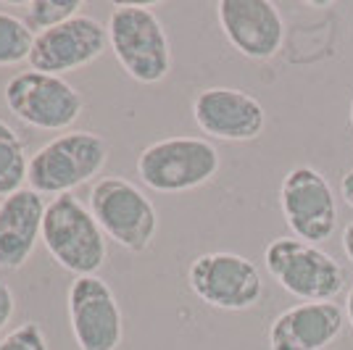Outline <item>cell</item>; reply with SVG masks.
I'll return each instance as SVG.
<instances>
[{
  "instance_id": "cell-1",
  "label": "cell",
  "mask_w": 353,
  "mask_h": 350,
  "mask_svg": "<svg viewBox=\"0 0 353 350\" xmlns=\"http://www.w3.org/2000/svg\"><path fill=\"white\" fill-rule=\"evenodd\" d=\"M108 48L130 79L159 85L172 72V43L156 11L140 3H119L108 16Z\"/></svg>"
},
{
  "instance_id": "cell-2",
  "label": "cell",
  "mask_w": 353,
  "mask_h": 350,
  "mask_svg": "<svg viewBox=\"0 0 353 350\" xmlns=\"http://www.w3.org/2000/svg\"><path fill=\"white\" fill-rule=\"evenodd\" d=\"M43 245L61 269L77 277L98 274L108 256V237L98 227L90 205L72 192L53 198L45 208Z\"/></svg>"
},
{
  "instance_id": "cell-3",
  "label": "cell",
  "mask_w": 353,
  "mask_h": 350,
  "mask_svg": "<svg viewBox=\"0 0 353 350\" xmlns=\"http://www.w3.org/2000/svg\"><path fill=\"white\" fill-rule=\"evenodd\" d=\"M219 150L206 137L174 134L156 140L137 156V176L153 192L176 195L208 185L219 174Z\"/></svg>"
},
{
  "instance_id": "cell-4",
  "label": "cell",
  "mask_w": 353,
  "mask_h": 350,
  "mask_svg": "<svg viewBox=\"0 0 353 350\" xmlns=\"http://www.w3.org/2000/svg\"><path fill=\"white\" fill-rule=\"evenodd\" d=\"M264 266L269 277L301 303L335 300L345 287V269L338 258L319 245L298 237H274L264 248Z\"/></svg>"
},
{
  "instance_id": "cell-5",
  "label": "cell",
  "mask_w": 353,
  "mask_h": 350,
  "mask_svg": "<svg viewBox=\"0 0 353 350\" xmlns=\"http://www.w3.org/2000/svg\"><path fill=\"white\" fill-rule=\"evenodd\" d=\"M108 161L105 137L88 130H72L53 137L30 156L27 182L40 195H66L103 172Z\"/></svg>"
},
{
  "instance_id": "cell-6",
  "label": "cell",
  "mask_w": 353,
  "mask_h": 350,
  "mask_svg": "<svg viewBox=\"0 0 353 350\" xmlns=\"http://www.w3.org/2000/svg\"><path fill=\"white\" fill-rule=\"evenodd\" d=\"M90 211L108 240L130 253H145L159 232V211L124 176H103L90 190Z\"/></svg>"
},
{
  "instance_id": "cell-7",
  "label": "cell",
  "mask_w": 353,
  "mask_h": 350,
  "mask_svg": "<svg viewBox=\"0 0 353 350\" xmlns=\"http://www.w3.org/2000/svg\"><path fill=\"white\" fill-rule=\"evenodd\" d=\"M3 101L21 124L43 132H72L82 116L85 101L63 76L43 72H19L8 79Z\"/></svg>"
},
{
  "instance_id": "cell-8",
  "label": "cell",
  "mask_w": 353,
  "mask_h": 350,
  "mask_svg": "<svg viewBox=\"0 0 353 350\" xmlns=\"http://www.w3.org/2000/svg\"><path fill=\"white\" fill-rule=\"evenodd\" d=\"M188 285L198 300L219 311H250L264 295L259 266L230 250L198 256L188 269Z\"/></svg>"
},
{
  "instance_id": "cell-9",
  "label": "cell",
  "mask_w": 353,
  "mask_h": 350,
  "mask_svg": "<svg viewBox=\"0 0 353 350\" xmlns=\"http://www.w3.org/2000/svg\"><path fill=\"white\" fill-rule=\"evenodd\" d=\"M280 211L293 237L311 245L327 243L338 229V198L314 166H295L282 176Z\"/></svg>"
},
{
  "instance_id": "cell-10",
  "label": "cell",
  "mask_w": 353,
  "mask_h": 350,
  "mask_svg": "<svg viewBox=\"0 0 353 350\" xmlns=\"http://www.w3.org/2000/svg\"><path fill=\"white\" fill-rule=\"evenodd\" d=\"M69 327L79 350H117L124 337V319L114 290L98 274L77 277L66 292Z\"/></svg>"
},
{
  "instance_id": "cell-11",
  "label": "cell",
  "mask_w": 353,
  "mask_h": 350,
  "mask_svg": "<svg viewBox=\"0 0 353 350\" xmlns=\"http://www.w3.org/2000/svg\"><path fill=\"white\" fill-rule=\"evenodd\" d=\"M108 48V30L92 16H74L59 27L34 34L30 69L63 76L98 61Z\"/></svg>"
},
{
  "instance_id": "cell-12",
  "label": "cell",
  "mask_w": 353,
  "mask_h": 350,
  "mask_svg": "<svg viewBox=\"0 0 353 350\" xmlns=\"http://www.w3.org/2000/svg\"><path fill=\"white\" fill-rule=\"evenodd\" d=\"M192 121L211 140L250 143L264 132L266 111L245 90L206 88L192 98Z\"/></svg>"
},
{
  "instance_id": "cell-13",
  "label": "cell",
  "mask_w": 353,
  "mask_h": 350,
  "mask_svg": "<svg viewBox=\"0 0 353 350\" xmlns=\"http://www.w3.org/2000/svg\"><path fill=\"white\" fill-rule=\"evenodd\" d=\"M216 19L227 43L250 61H269L282 50L285 21L269 0H221Z\"/></svg>"
},
{
  "instance_id": "cell-14",
  "label": "cell",
  "mask_w": 353,
  "mask_h": 350,
  "mask_svg": "<svg viewBox=\"0 0 353 350\" xmlns=\"http://www.w3.org/2000/svg\"><path fill=\"white\" fill-rule=\"evenodd\" d=\"M345 311L335 300L295 303L269 324V350H324L340 337Z\"/></svg>"
},
{
  "instance_id": "cell-15",
  "label": "cell",
  "mask_w": 353,
  "mask_h": 350,
  "mask_svg": "<svg viewBox=\"0 0 353 350\" xmlns=\"http://www.w3.org/2000/svg\"><path fill=\"white\" fill-rule=\"evenodd\" d=\"M45 200L32 187L0 200V271H16L32 258L43 240Z\"/></svg>"
},
{
  "instance_id": "cell-16",
  "label": "cell",
  "mask_w": 353,
  "mask_h": 350,
  "mask_svg": "<svg viewBox=\"0 0 353 350\" xmlns=\"http://www.w3.org/2000/svg\"><path fill=\"white\" fill-rule=\"evenodd\" d=\"M30 174V156L21 137L0 119V198L24 190Z\"/></svg>"
},
{
  "instance_id": "cell-17",
  "label": "cell",
  "mask_w": 353,
  "mask_h": 350,
  "mask_svg": "<svg viewBox=\"0 0 353 350\" xmlns=\"http://www.w3.org/2000/svg\"><path fill=\"white\" fill-rule=\"evenodd\" d=\"M34 32L24 24V19L0 11V66H16L30 61Z\"/></svg>"
},
{
  "instance_id": "cell-18",
  "label": "cell",
  "mask_w": 353,
  "mask_h": 350,
  "mask_svg": "<svg viewBox=\"0 0 353 350\" xmlns=\"http://www.w3.org/2000/svg\"><path fill=\"white\" fill-rule=\"evenodd\" d=\"M79 8H85L82 0H32L24 6V24L40 34L79 16Z\"/></svg>"
},
{
  "instance_id": "cell-19",
  "label": "cell",
  "mask_w": 353,
  "mask_h": 350,
  "mask_svg": "<svg viewBox=\"0 0 353 350\" xmlns=\"http://www.w3.org/2000/svg\"><path fill=\"white\" fill-rule=\"evenodd\" d=\"M0 350H48V337L37 321H24L0 340Z\"/></svg>"
},
{
  "instance_id": "cell-20",
  "label": "cell",
  "mask_w": 353,
  "mask_h": 350,
  "mask_svg": "<svg viewBox=\"0 0 353 350\" xmlns=\"http://www.w3.org/2000/svg\"><path fill=\"white\" fill-rule=\"evenodd\" d=\"M14 311H16L14 292H11V287H8L6 282H0V332L8 327V321H11V316H14Z\"/></svg>"
},
{
  "instance_id": "cell-21",
  "label": "cell",
  "mask_w": 353,
  "mask_h": 350,
  "mask_svg": "<svg viewBox=\"0 0 353 350\" xmlns=\"http://www.w3.org/2000/svg\"><path fill=\"white\" fill-rule=\"evenodd\" d=\"M340 195H343V200L348 203V208H353V166L343 174V179H340Z\"/></svg>"
},
{
  "instance_id": "cell-22",
  "label": "cell",
  "mask_w": 353,
  "mask_h": 350,
  "mask_svg": "<svg viewBox=\"0 0 353 350\" xmlns=\"http://www.w3.org/2000/svg\"><path fill=\"white\" fill-rule=\"evenodd\" d=\"M340 243H343V253H345V256H348V261L353 263V221H348V224H345Z\"/></svg>"
},
{
  "instance_id": "cell-23",
  "label": "cell",
  "mask_w": 353,
  "mask_h": 350,
  "mask_svg": "<svg viewBox=\"0 0 353 350\" xmlns=\"http://www.w3.org/2000/svg\"><path fill=\"white\" fill-rule=\"evenodd\" d=\"M343 311H345V321H351V329H353V285H351V290H348V295H345Z\"/></svg>"
},
{
  "instance_id": "cell-24",
  "label": "cell",
  "mask_w": 353,
  "mask_h": 350,
  "mask_svg": "<svg viewBox=\"0 0 353 350\" xmlns=\"http://www.w3.org/2000/svg\"><path fill=\"white\" fill-rule=\"evenodd\" d=\"M351 130H353V98H351Z\"/></svg>"
}]
</instances>
